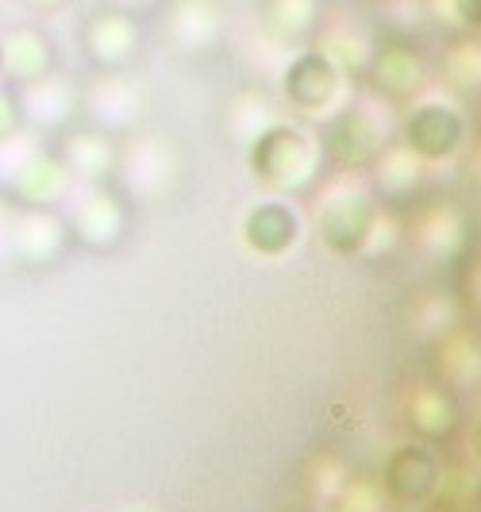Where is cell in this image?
I'll list each match as a JSON object with an SVG mask.
<instances>
[{
	"label": "cell",
	"mask_w": 481,
	"mask_h": 512,
	"mask_svg": "<svg viewBox=\"0 0 481 512\" xmlns=\"http://www.w3.org/2000/svg\"><path fill=\"white\" fill-rule=\"evenodd\" d=\"M470 135V120L462 112V104L451 101L447 93H424L420 101H412L397 124V139L416 154L424 166L451 162Z\"/></svg>",
	"instance_id": "obj_4"
},
{
	"label": "cell",
	"mask_w": 481,
	"mask_h": 512,
	"mask_svg": "<svg viewBox=\"0 0 481 512\" xmlns=\"http://www.w3.org/2000/svg\"><path fill=\"white\" fill-rule=\"evenodd\" d=\"M324 20V0H262V31L281 47H304Z\"/></svg>",
	"instance_id": "obj_17"
},
{
	"label": "cell",
	"mask_w": 481,
	"mask_h": 512,
	"mask_svg": "<svg viewBox=\"0 0 481 512\" xmlns=\"http://www.w3.org/2000/svg\"><path fill=\"white\" fill-rule=\"evenodd\" d=\"M247 170L254 181L278 189V193H301L324 170L320 139L297 120L274 116L266 128L247 139Z\"/></svg>",
	"instance_id": "obj_2"
},
{
	"label": "cell",
	"mask_w": 481,
	"mask_h": 512,
	"mask_svg": "<svg viewBox=\"0 0 481 512\" xmlns=\"http://www.w3.org/2000/svg\"><path fill=\"white\" fill-rule=\"evenodd\" d=\"M54 70H58V43L43 27L20 24L4 35V81L8 85L20 89Z\"/></svg>",
	"instance_id": "obj_13"
},
{
	"label": "cell",
	"mask_w": 481,
	"mask_h": 512,
	"mask_svg": "<svg viewBox=\"0 0 481 512\" xmlns=\"http://www.w3.org/2000/svg\"><path fill=\"white\" fill-rule=\"evenodd\" d=\"M470 447H474V459L481 462V416L474 420V432H470Z\"/></svg>",
	"instance_id": "obj_26"
},
{
	"label": "cell",
	"mask_w": 481,
	"mask_h": 512,
	"mask_svg": "<svg viewBox=\"0 0 481 512\" xmlns=\"http://www.w3.org/2000/svg\"><path fill=\"white\" fill-rule=\"evenodd\" d=\"M147 112V93L139 77L127 74H93V81L81 89V116L101 131H131Z\"/></svg>",
	"instance_id": "obj_9"
},
{
	"label": "cell",
	"mask_w": 481,
	"mask_h": 512,
	"mask_svg": "<svg viewBox=\"0 0 481 512\" xmlns=\"http://www.w3.org/2000/svg\"><path fill=\"white\" fill-rule=\"evenodd\" d=\"M439 24L458 27L462 35H481V0H428Z\"/></svg>",
	"instance_id": "obj_22"
},
{
	"label": "cell",
	"mask_w": 481,
	"mask_h": 512,
	"mask_svg": "<svg viewBox=\"0 0 481 512\" xmlns=\"http://www.w3.org/2000/svg\"><path fill=\"white\" fill-rule=\"evenodd\" d=\"M381 231V208L378 201L355 189V185H343L335 189L328 201L316 212V235L320 243L328 247L331 255L339 258H355L362 255Z\"/></svg>",
	"instance_id": "obj_6"
},
{
	"label": "cell",
	"mask_w": 481,
	"mask_h": 512,
	"mask_svg": "<svg viewBox=\"0 0 481 512\" xmlns=\"http://www.w3.org/2000/svg\"><path fill=\"white\" fill-rule=\"evenodd\" d=\"M385 4H408V0H385Z\"/></svg>",
	"instance_id": "obj_28"
},
{
	"label": "cell",
	"mask_w": 481,
	"mask_h": 512,
	"mask_svg": "<svg viewBox=\"0 0 481 512\" xmlns=\"http://www.w3.org/2000/svg\"><path fill=\"white\" fill-rule=\"evenodd\" d=\"M478 135H481V108H478Z\"/></svg>",
	"instance_id": "obj_29"
},
{
	"label": "cell",
	"mask_w": 481,
	"mask_h": 512,
	"mask_svg": "<svg viewBox=\"0 0 481 512\" xmlns=\"http://www.w3.org/2000/svg\"><path fill=\"white\" fill-rule=\"evenodd\" d=\"M366 89L381 97L393 108H408L412 101H420L431 89V66L428 58L416 51L412 43H378L374 54H370V66H366Z\"/></svg>",
	"instance_id": "obj_7"
},
{
	"label": "cell",
	"mask_w": 481,
	"mask_h": 512,
	"mask_svg": "<svg viewBox=\"0 0 481 512\" xmlns=\"http://www.w3.org/2000/svg\"><path fill=\"white\" fill-rule=\"evenodd\" d=\"M393 104L374 97L370 89H362L358 97H347L331 112L328 120H320V154L324 162L343 170V174H358L370 170L378 162V154L393 143Z\"/></svg>",
	"instance_id": "obj_1"
},
{
	"label": "cell",
	"mask_w": 481,
	"mask_h": 512,
	"mask_svg": "<svg viewBox=\"0 0 481 512\" xmlns=\"http://www.w3.org/2000/svg\"><path fill=\"white\" fill-rule=\"evenodd\" d=\"M312 39H316V47L328 54L331 62L351 77V81H362L366 66H370V54L378 47V43L370 39V31H362V27H358L355 20H347V16L320 20Z\"/></svg>",
	"instance_id": "obj_16"
},
{
	"label": "cell",
	"mask_w": 481,
	"mask_h": 512,
	"mask_svg": "<svg viewBox=\"0 0 481 512\" xmlns=\"http://www.w3.org/2000/svg\"><path fill=\"white\" fill-rule=\"evenodd\" d=\"M297 239H301V212L289 201L266 197V201L247 208V216H243V243L258 258L289 255L297 247Z\"/></svg>",
	"instance_id": "obj_12"
},
{
	"label": "cell",
	"mask_w": 481,
	"mask_h": 512,
	"mask_svg": "<svg viewBox=\"0 0 481 512\" xmlns=\"http://www.w3.org/2000/svg\"><path fill=\"white\" fill-rule=\"evenodd\" d=\"M474 512H481V509H474Z\"/></svg>",
	"instance_id": "obj_30"
},
{
	"label": "cell",
	"mask_w": 481,
	"mask_h": 512,
	"mask_svg": "<svg viewBox=\"0 0 481 512\" xmlns=\"http://www.w3.org/2000/svg\"><path fill=\"white\" fill-rule=\"evenodd\" d=\"M443 81L455 93H481V35H462L443 51Z\"/></svg>",
	"instance_id": "obj_21"
},
{
	"label": "cell",
	"mask_w": 481,
	"mask_h": 512,
	"mask_svg": "<svg viewBox=\"0 0 481 512\" xmlns=\"http://www.w3.org/2000/svg\"><path fill=\"white\" fill-rule=\"evenodd\" d=\"M281 101L304 120H328L339 104L351 97V77L343 74L316 43H304L281 62Z\"/></svg>",
	"instance_id": "obj_3"
},
{
	"label": "cell",
	"mask_w": 481,
	"mask_h": 512,
	"mask_svg": "<svg viewBox=\"0 0 481 512\" xmlns=\"http://www.w3.org/2000/svg\"><path fill=\"white\" fill-rule=\"evenodd\" d=\"M162 35L185 58H208L228 43V12L220 0H166Z\"/></svg>",
	"instance_id": "obj_8"
},
{
	"label": "cell",
	"mask_w": 481,
	"mask_h": 512,
	"mask_svg": "<svg viewBox=\"0 0 481 512\" xmlns=\"http://www.w3.org/2000/svg\"><path fill=\"white\" fill-rule=\"evenodd\" d=\"M27 12H39V16H51V12H62L70 0H20Z\"/></svg>",
	"instance_id": "obj_25"
},
{
	"label": "cell",
	"mask_w": 481,
	"mask_h": 512,
	"mask_svg": "<svg viewBox=\"0 0 481 512\" xmlns=\"http://www.w3.org/2000/svg\"><path fill=\"white\" fill-rule=\"evenodd\" d=\"M370 170H374V181H378L381 197H408V193L420 185V178H424V162L408 151L401 139L389 143Z\"/></svg>",
	"instance_id": "obj_19"
},
{
	"label": "cell",
	"mask_w": 481,
	"mask_h": 512,
	"mask_svg": "<svg viewBox=\"0 0 481 512\" xmlns=\"http://www.w3.org/2000/svg\"><path fill=\"white\" fill-rule=\"evenodd\" d=\"M104 4H108V8H120V12H131V16H143L158 0H104Z\"/></svg>",
	"instance_id": "obj_24"
},
{
	"label": "cell",
	"mask_w": 481,
	"mask_h": 512,
	"mask_svg": "<svg viewBox=\"0 0 481 512\" xmlns=\"http://www.w3.org/2000/svg\"><path fill=\"white\" fill-rule=\"evenodd\" d=\"M62 166L70 170V178L101 185L120 170V147L108 131L93 128V124L70 128L62 131Z\"/></svg>",
	"instance_id": "obj_14"
},
{
	"label": "cell",
	"mask_w": 481,
	"mask_h": 512,
	"mask_svg": "<svg viewBox=\"0 0 481 512\" xmlns=\"http://www.w3.org/2000/svg\"><path fill=\"white\" fill-rule=\"evenodd\" d=\"M12 185H16V193L31 201V205H51L58 197H66V189H70V170L62 166V158H54V154H43V151H31L24 158V166L12 174Z\"/></svg>",
	"instance_id": "obj_18"
},
{
	"label": "cell",
	"mask_w": 481,
	"mask_h": 512,
	"mask_svg": "<svg viewBox=\"0 0 481 512\" xmlns=\"http://www.w3.org/2000/svg\"><path fill=\"white\" fill-rule=\"evenodd\" d=\"M27 124H24V108H20V93H16V85H0V143L4 139H12V135H20Z\"/></svg>",
	"instance_id": "obj_23"
},
{
	"label": "cell",
	"mask_w": 481,
	"mask_h": 512,
	"mask_svg": "<svg viewBox=\"0 0 481 512\" xmlns=\"http://www.w3.org/2000/svg\"><path fill=\"white\" fill-rule=\"evenodd\" d=\"M20 108H24V124L35 131H70L81 120V89L70 77H62L58 70L31 85H20Z\"/></svg>",
	"instance_id": "obj_11"
},
{
	"label": "cell",
	"mask_w": 481,
	"mask_h": 512,
	"mask_svg": "<svg viewBox=\"0 0 481 512\" xmlns=\"http://www.w3.org/2000/svg\"><path fill=\"white\" fill-rule=\"evenodd\" d=\"M77 47L93 74H127L143 58L147 31H143L139 16L101 4L77 27Z\"/></svg>",
	"instance_id": "obj_5"
},
{
	"label": "cell",
	"mask_w": 481,
	"mask_h": 512,
	"mask_svg": "<svg viewBox=\"0 0 481 512\" xmlns=\"http://www.w3.org/2000/svg\"><path fill=\"white\" fill-rule=\"evenodd\" d=\"M443 482V462L428 443H401L381 462V489L397 505H424Z\"/></svg>",
	"instance_id": "obj_10"
},
{
	"label": "cell",
	"mask_w": 481,
	"mask_h": 512,
	"mask_svg": "<svg viewBox=\"0 0 481 512\" xmlns=\"http://www.w3.org/2000/svg\"><path fill=\"white\" fill-rule=\"evenodd\" d=\"M70 228L77 231V239H81L85 247H97V251L116 247L127 231V208L120 205L112 193H104L101 185H93V189L74 205Z\"/></svg>",
	"instance_id": "obj_15"
},
{
	"label": "cell",
	"mask_w": 481,
	"mask_h": 512,
	"mask_svg": "<svg viewBox=\"0 0 481 512\" xmlns=\"http://www.w3.org/2000/svg\"><path fill=\"white\" fill-rule=\"evenodd\" d=\"M0 81H4V35H0Z\"/></svg>",
	"instance_id": "obj_27"
},
{
	"label": "cell",
	"mask_w": 481,
	"mask_h": 512,
	"mask_svg": "<svg viewBox=\"0 0 481 512\" xmlns=\"http://www.w3.org/2000/svg\"><path fill=\"white\" fill-rule=\"evenodd\" d=\"M408 416H412V424L431 439L451 436V432H455V424H458L455 401H451L443 389H435V385H420V389L412 393Z\"/></svg>",
	"instance_id": "obj_20"
}]
</instances>
